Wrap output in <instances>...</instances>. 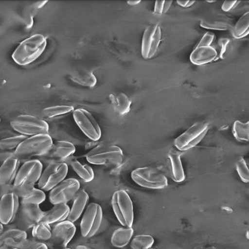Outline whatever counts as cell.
I'll return each instance as SVG.
<instances>
[{"label": "cell", "mask_w": 249, "mask_h": 249, "mask_svg": "<svg viewBox=\"0 0 249 249\" xmlns=\"http://www.w3.org/2000/svg\"><path fill=\"white\" fill-rule=\"evenodd\" d=\"M47 46V40L44 36L36 34L23 40L14 51L12 59L21 66L30 65L38 59Z\"/></svg>", "instance_id": "obj_1"}, {"label": "cell", "mask_w": 249, "mask_h": 249, "mask_svg": "<svg viewBox=\"0 0 249 249\" xmlns=\"http://www.w3.org/2000/svg\"><path fill=\"white\" fill-rule=\"evenodd\" d=\"M53 142L49 135L29 137L14 151V157L24 162L33 157H40L49 151Z\"/></svg>", "instance_id": "obj_2"}, {"label": "cell", "mask_w": 249, "mask_h": 249, "mask_svg": "<svg viewBox=\"0 0 249 249\" xmlns=\"http://www.w3.org/2000/svg\"><path fill=\"white\" fill-rule=\"evenodd\" d=\"M122 148L114 145H99L86 155L88 162L96 165L118 166L123 161Z\"/></svg>", "instance_id": "obj_3"}, {"label": "cell", "mask_w": 249, "mask_h": 249, "mask_svg": "<svg viewBox=\"0 0 249 249\" xmlns=\"http://www.w3.org/2000/svg\"><path fill=\"white\" fill-rule=\"evenodd\" d=\"M11 126L16 132L24 136L49 135V124L43 119L30 115H20L11 122Z\"/></svg>", "instance_id": "obj_4"}, {"label": "cell", "mask_w": 249, "mask_h": 249, "mask_svg": "<svg viewBox=\"0 0 249 249\" xmlns=\"http://www.w3.org/2000/svg\"><path fill=\"white\" fill-rule=\"evenodd\" d=\"M112 208L118 221L123 227H132L134 222L133 203L127 192L118 190L112 196Z\"/></svg>", "instance_id": "obj_5"}, {"label": "cell", "mask_w": 249, "mask_h": 249, "mask_svg": "<svg viewBox=\"0 0 249 249\" xmlns=\"http://www.w3.org/2000/svg\"><path fill=\"white\" fill-rule=\"evenodd\" d=\"M132 180L138 186L149 189H162L168 186L167 178L149 167H139L131 173Z\"/></svg>", "instance_id": "obj_6"}, {"label": "cell", "mask_w": 249, "mask_h": 249, "mask_svg": "<svg viewBox=\"0 0 249 249\" xmlns=\"http://www.w3.org/2000/svg\"><path fill=\"white\" fill-rule=\"evenodd\" d=\"M209 130V125L203 122H198L191 126L174 141L175 146L179 151L192 149L198 145L206 136Z\"/></svg>", "instance_id": "obj_7"}, {"label": "cell", "mask_w": 249, "mask_h": 249, "mask_svg": "<svg viewBox=\"0 0 249 249\" xmlns=\"http://www.w3.org/2000/svg\"><path fill=\"white\" fill-rule=\"evenodd\" d=\"M103 213L102 207L95 202H91L86 208L81 221L82 237L90 238L97 234L101 227Z\"/></svg>", "instance_id": "obj_8"}, {"label": "cell", "mask_w": 249, "mask_h": 249, "mask_svg": "<svg viewBox=\"0 0 249 249\" xmlns=\"http://www.w3.org/2000/svg\"><path fill=\"white\" fill-rule=\"evenodd\" d=\"M68 173V165L66 162L52 163L43 170L38 181L40 190L52 191L58 184L63 181Z\"/></svg>", "instance_id": "obj_9"}, {"label": "cell", "mask_w": 249, "mask_h": 249, "mask_svg": "<svg viewBox=\"0 0 249 249\" xmlns=\"http://www.w3.org/2000/svg\"><path fill=\"white\" fill-rule=\"evenodd\" d=\"M43 173V164L38 160L25 161L20 167L14 184L18 187H34Z\"/></svg>", "instance_id": "obj_10"}, {"label": "cell", "mask_w": 249, "mask_h": 249, "mask_svg": "<svg viewBox=\"0 0 249 249\" xmlns=\"http://www.w3.org/2000/svg\"><path fill=\"white\" fill-rule=\"evenodd\" d=\"M80 182L75 178L65 179L49 193V200L53 205L67 204L79 192Z\"/></svg>", "instance_id": "obj_11"}, {"label": "cell", "mask_w": 249, "mask_h": 249, "mask_svg": "<svg viewBox=\"0 0 249 249\" xmlns=\"http://www.w3.org/2000/svg\"><path fill=\"white\" fill-rule=\"evenodd\" d=\"M73 118L83 133L93 141H99L101 138L102 131L100 125L93 115L85 109L74 110Z\"/></svg>", "instance_id": "obj_12"}, {"label": "cell", "mask_w": 249, "mask_h": 249, "mask_svg": "<svg viewBox=\"0 0 249 249\" xmlns=\"http://www.w3.org/2000/svg\"><path fill=\"white\" fill-rule=\"evenodd\" d=\"M161 40V28L158 24H153L146 27L142 36L141 55L145 59L154 57L159 49Z\"/></svg>", "instance_id": "obj_13"}, {"label": "cell", "mask_w": 249, "mask_h": 249, "mask_svg": "<svg viewBox=\"0 0 249 249\" xmlns=\"http://www.w3.org/2000/svg\"><path fill=\"white\" fill-rule=\"evenodd\" d=\"M76 231V227L73 223L65 220L58 223L52 230V237L49 240V244L56 249H66Z\"/></svg>", "instance_id": "obj_14"}, {"label": "cell", "mask_w": 249, "mask_h": 249, "mask_svg": "<svg viewBox=\"0 0 249 249\" xmlns=\"http://www.w3.org/2000/svg\"><path fill=\"white\" fill-rule=\"evenodd\" d=\"M75 152V147L72 142L65 141H57L53 142L49 151L40 157L44 162H65V160L72 157Z\"/></svg>", "instance_id": "obj_15"}, {"label": "cell", "mask_w": 249, "mask_h": 249, "mask_svg": "<svg viewBox=\"0 0 249 249\" xmlns=\"http://www.w3.org/2000/svg\"><path fill=\"white\" fill-rule=\"evenodd\" d=\"M19 205V197L15 194H5L0 198V222L4 225L12 223Z\"/></svg>", "instance_id": "obj_16"}, {"label": "cell", "mask_w": 249, "mask_h": 249, "mask_svg": "<svg viewBox=\"0 0 249 249\" xmlns=\"http://www.w3.org/2000/svg\"><path fill=\"white\" fill-rule=\"evenodd\" d=\"M27 241L26 231L11 229L0 234V249H21Z\"/></svg>", "instance_id": "obj_17"}, {"label": "cell", "mask_w": 249, "mask_h": 249, "mask_svg": "<svg viewBox=\"0 0 249 249\" xmlns=\"http://www.w3.org/2000/svg\"><path fill=\"white\" fill-rule=\"evenodd\" d=\"M21 161L11 157L8 158L0 167V186L13 184L20 168Z\"/></svg>", "instance_id": "obj_18"}, {"label": "cell", "mask_w": 249, "mask_h": 249, "mask_svg": "<svg viewBox=\"0 0 249 249\" xmlns=\"http://www.w3.org/2000/svg\"><path fill=\"white\" fill-rule=\"evenodd\" d=\"M218 59L216 50L212 46H196L190 55V61L195 65H204Z\"/></svg>", "instance_id": "obj_19"}, {"label": "cell", "mask_w": 249, "mask_h": 249, "mask_svg": "<svg viewBox=\"0 0 249 249\" xmlns=\"http://www.w3.org/2000/svg\"><path fill=\"white\" fill-rule=\"evenodd\" d=\"M71 208L67 204L55 205L52 209L43 213L40 221L48 224H56L68 219Z\"/></svg>", "instance_id": "obj_20"}, {"label": "cell", "mask_w": 249, "mask_h": 249, "mask_svg": "<svg viewBox=\"0 0 249 249\" xmlns=\"http://www.w3.org/2000/svg\"><path fill=\"white\" fill-rule=\"evenodd\" d=\"M200 27L207 30L225 31L233 28V21L230 17L219 14L208 19L202 20Z\"/></svg>", "instance_id": "obj_21"}, {"label": "cell", "mask_w": 249, "mask_h": 249, "mask_svg": "<svg viewBox=\"0 0 249 249\" xmlns=\"http://www.w3.org/2000/svg\"><path fill=\"white\" fill-rule=\"evenodd\" d=\"M88 201V193L85 190H80L74 198L73 204L67 220L72 223L75 222L84 213Z\"/></svg>", "instance_id": "obj_22"}, {"label": "cell", "mask_w": 249, "mask_h": 249, "mask_svg": "<svg viewBox=\"0 0 249 249\" xmlns=\"http://www.w3.org/2000/svg\"><path fill=\"white\" fill-rule=\"evenodd\" d=\"M168 158L170 164V176L176 183H180L185 180V173L180 160V154L176 151L169 153Z\"/></svg>", "instance_id": "obj_23"}, {"label": "cell", "mask_w": 249, "mask_h": 249, "mask_svg": "<svg viewBox=\"0 0 249 249\" xmlns=\"http://www.w3.org/2000/svg\"><path fill=\"white\" fill-rule=\"evenodd\" d=\"M134 234L132 227H123L113 231L111 237V244L118 249H122L129 244Z\"/></svg>", "instance_id": "obj_24"}, {"label": "cell", "mask_w": 249, "mask_h": 249, "mask_svg": "<svg viewBox=\"0 0 249 249\" xmlns=\"http://www.w3.org/2000/svg\"><path fill=\"white\" fill-rule=\"evenodd\" d=\"M71 167L77 175L86 182H91L94 179V170L88 164H82L78 160L71 157Z\"/></svg>", "instance_id": "obj_25"}, {"label": "cell", "mask_w": 249, "mask_h": 249, "mask_svg": "<svg viewBox=\"0 0 249 249\" xmlns=\"http://www.w3.org/2000/svg\"><path fill=\"white\" fill-rule=\"evenodd\" d=\"M71 80L75 84L83 87L92 88L97 84V78L90 71H82L75 72L71 76Z\"/></svg>", "instance_id": "obj_26"}, {"label": "cell", "mask_w": 249, "mask_h": 249, "mask_svg": "<svg viewBox=\"0 0 249 249\" xmlns=\"http://www.w3.org/2000/svg\"><path fill=\"white\" fill-rule=\"evenodd\" d=\"M249 35V11L243 14L232 28L234 38L242 39Z\"/></svg>", "instance_id": "obj_27"}, {"label": "cell", "mask_w": 249, "mask_h": 249, "mask_svg": "<svg viewBox=\"0 0 249 249\" xmlns=\"http://www.w3.org/2000/svg\"><path fill=\"white\" fill-rule=\"evenodd\" d=\"M52 230L50 225L40 222L35 224L33 229V236L36 240L41 242L49 241L52 237Z\"/></svg>", "instance_id": "obj_28"}, {"label": "cell", "mask_w": 249, "mask_h": 249, "mask_svg": "<svg viewBox=\"0 0 249 249\" xmlns=\"http://www.w3.org/2000/svg\"><path fill=\"white\" fill-rule=\"evenodd\" d=\"M113 105L116 106V109L120 114L125 115L129 113L131 108V101L129 97L124 93H119L117 95H110Z\"/></svg>", "instance_id": "obj_29"}, {"label": "cell", "mask_w": 249, "mask_h": 249, "mask_svg": "<svg viewBox=\"0 0 249 249\" xmlns=\"http://www.w3.org/2000/svg\"><path fill=\"white\" fill-rule=\"evenodd\" d=\"M22 205V210L24 211V215L30 222L35 224L40 222L44 212L40 209L39 205L27 204V205Z\"/></svg>", "instance_id": "obj_30"}, {"label": "cell", "mask_w": 249, "mask_h": 249, "mask_svg": "<svg viewBox=\"0 0 249 249\" xmlns=\"http://www.w3.org/2000/svg\"><path fill=\"white\" fill-rule=\"evenodd\" d=\"M233 136L237 141L249 142V122L235 121L232 127Z\"/></svg>", "instance_id": "obj_31"}, {"label": "cell", "mask_w": 249, "mask_h": 249, "mask_svg": "<svg viewBox=\"0 0 249 249\" xmlns=\"http://www.w3.org/2000/svg\"><path fill=\"white\" fill-rule=\"evenodd\" d=\"M154 243V237L149 234H139L135 236L131 241L132 249H149Z\"/></svg>", "instance_id": "obj_32"}, {"label": "cell", "mask_w": 249, "mask_h": 249, "mask_svg": "<svg viewBox=\"0 0 249 249\" xmlns=\"http://www.w3.org/2000/svg\"><path fill=\"white\" fill-rule=\"evenodd\" d=\"M74 111V107L71 106H56L43 109V116L47 119H53L57 116H63Z\"/></svg>", "instance_id": "obj_33"}, {"label": "cell", "mask_w": 249, "mask_h": 249, "mask_svg": "<svg viewBox=\"0 0 249 249\" xmlns=\"http://www.w3.org/2000/svg\"><path fill=\"white\" fill-rule=\"evenodd\" d=\"M34 187H18L14 184L0 186V198L5 194H15L18 197L24 198L33 192Z\"/></svg>", "instance_id": "obj_34"}, {"label": "cell", "mask_w": 249, "mask_h": 249, "mask_svg": "<svg viewBox=\"0 0 249 249\" xmlns=\"http://www.w3.org/2000/svg\"><path fill=\"white\" fill-rule=\"evenodd\" d=\"M27 137L24 135L10 137L4 138L0 141V150L1 151H11L17 149L18 145L27 139Z\"/></svg>", "instance_id": "obj_35"}, {"label": "cell", "mask_w": 249, "mask_h": 249, "mask_svg": "<svg viewBox=\"0 0 249 249\" xmlns=\"http://www.w3.org/2000/svg\"><path fill=\"white\" fill-rule=\"evenodd\" d=\"M46 200V194L40 189L34 188L33 192L27 195L25 197L21 198V205L27 204H34V205H40Z\"/></svg>", "instance_id": "obj_36"}, {"label": "cell", "mask_w": 249, "mask_h": 249, "mask_svg": "<svg viewBox=\"0 0 249 249\" xmlns=\"http://www.w3.org/2000/svg\"><path fill=\"white\" fill-rule=\"evenodd\" d=\"M236 169L242 181L249 183V160L241 157L237 161Z\"/></svg>", "instance_id": "obj_37"}, {"label": "cell", "mask_w": 249, "mask_h": 249, "mask_svg": "<svg viewBox=\"0 0 249 249\" xmlns=\"http://www.w3.org/2000/svg\"><path fill=\"white\" fill-rule=\"evenodd\" d=\"M230 39L222 37L220 38L217 45V53H218V59H224L228 53L229 46H230Z\"/></svg>", "instance_id": "obj_38"}, {"label": "cell", "mask_w": 249, "mask_h": 249, "mask_svg": "<svg viewBox=\"0 0 249 249\" xmlns=\"http://www.w3.org/2000/svg\"><path fill=\"white\" fill-rule=\"evenodd\" d=\"M172 5L173 1H157L154 5V14L161 16L166 14L171 8Z\"/></svg>", "instance_id": "obj_39"}, {"label": "cell", "mask_w": 249, "mask_h": 249, "mask_svg": "<svg viewBox=\"0 0 249 249\" xmlns=\"http://www.w3.org/2000/svg\"><path fill=\"white\" fill-rule=\"evenodd\" d=\"M215 40V35L211 32H207L196 46H211Z\"/></svg>", "instance_id": "obj_40"}, {"label": "cell", "mask_w": 249, "mask_h": 249, "mask_svg": "<svg viewBox=\"0 0 249 249\" xmlns=\"http://www.w3.org/2000/svg\"><path fill=\"white\" fill-rule=\"evenodd\" d=\"M47 1H44V2H36L34 5H33V9H32V16L30 18H28V21H27V25L29 27H32L33 25V17H34V12L38 11L40 8H43L46 3Z\"/></svg>", "instance_id": "obj_41"}, {"label": "cell", "mask_w": 249, "mask_h": 249, "mask_svg": "<svg viewBox=\"0 0 249 249\" xmlns=\"http://www.w3.org/2000/svg\"><path fill=\"white\" fill-rule=\"evenodd\" d=\"M239 3H240L239 1H225L221 5V9L224 12H229L236 8Z\"/></svg>", "instance_id": "obj_42"}, {"label": "cell", "mask_w": 249, "mask_h": 249, "mask_svg": "<svg viewBox=\"0 0 249 249\" xmlns=\"http://www.w3.org/2000/svg\"><path fill=\"white\" fill-rule=\"evenodd\" d=\"M14 156V151H0V164H3L8 158Z\"/></svg>", "instance_id": "obj_43"}, {"label": "cell", "mask_w": 249, "mask_h": 249, "mask_svg": "<svg viewBox=\"0 0 249 249\" xmlns=\"http://www.w3.org/2000/svg\"><path fill=\"white\" fill-rule=\"evenodd\" d=\"M26 249H48V246L43 243H36L29 246Z\"/></svg>", "instance_id": "obj_44"}, {"label": "cell", "mask_w": 249, "mask_h": 249, "mask_svg": "<svg viewBox=\"0 0 249 249\" xmlns=\"http://www.w3.org/2000/svg\"><path fill=\"white\" fill-rule=\"evenodd\" d=\"M195 3V1H178V5L182 8H189Z\"/></svg>", "instance_id": "obj_45"}, {"label": "cell", "mask_w": 249, "mask_h": 249, "mask_svg": "<svg viewBox=\"0 0 249 249\" xmlns=\"http://www.w3.org/2000/svg\"><path fill=\"white\" fill-rule=\"evenodd\" d=\"M140 2H141L140 0H138V1H128L127 4L128 5H130V6H135V5H138Z\"/></svg>", "instance_id": "obj_46"}, {"label": "cell", "mask_w": 249, "mask_h": 249, "mask_svg": "<svg viewBox=\"0 0 249 249\" xmlns=\"http://www.w3.org/2000/svg\"><path fill=\"white\" fill-rule=\"evenodd\" d=\"M75 249H92L91 248L89 247V246H84V245H79L77 246Z\"/></svg>", "instance_id": "obj_47"}, {"label": "cell", "mask_w": 249, "mask_h": 249, "mask_svg": "<svg viewBox=\"0 0 249 249\" xmlns=\"http://www.w3.org/2000/svg\"><path fill=\"white\" fill-rule=\"evenodd\" d=\"M4 227L3 224L2 223L0 222V234H2L3 232Z\"/></svg>", "instance_id": "obj_48"}, {"label": "cell", "mask_w": 249, "mask_h": 249, "mask_svg": "<svg viewBox=\"0 0 249 249\" xmlns=\"http://www.w3.org/2000/svg\"><path fill=\"white\" fill-rule=\"evenodd\" d=\"M208 2H209V3H213V2H215V1H208Z\"/></svg>", "instance_id": "obj_49"}, {"label": "cell", "mask_w": 249, "mask_h": 249, "mask_svg": "<svg viewBox=\"0 0 249 249\" xmlns=\"http://www.w3.org/2000/svg\"></svg>", "instance_id": "obj_50"}, {"label": "cell", "mask_w": 249, "mask_h": 249, "mask_svg": "<svg viewBox=\"0 0 249 249\" xmlns=\"http://www.w3.org/2000/svg\"></svg>", "instance_id": "obj_51"}, {"label": "cell", "mask_w": 249, "mask_h": 249, "mask_svg": "<svg viewBox=\"0 0 249 249\" xmlns=\"http://www.w3.org/2000/svg\"><path fill=\"white\" fill-rule=\"evenodd\" d=\"M0 121H1V119H0Z\"/></svg>", "instance_id": "obj_52"}]
</instances>
